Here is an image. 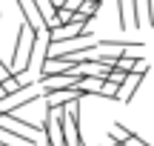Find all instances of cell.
Returning <instances> with one entry per match:
<instances>
[{
    "instance_id": "obj_1",
    "label": "cell",
    "mask_w": 154,
    "mask_h": 146,
    "mask_svg": "<svg viewBox=\"0 0 154 146\" xmlns=\"http://www.w3.org/2000/svg\"><path fill=\"white\" fill-rule=\"evenodd\" d=\"M49 43H69V40H91V32L80 23H66V26H49L46 29Z\"/></svg>"
},
{
    "instance_id": "obj_2",
    "label": "cell",
    "mask_w": 154,
    "mask_h": 146,
    "mask_svg": "<svg viewBox=\"0 0 154 146\" xmlns=\"http://www.w3.org/2000/svg\"><path fill=\"white\" fill-rule=\"evenodd\" d=\"M80 97H86L80 89H43V100H46V112L49 109H60V106H66V103H72V100H80Z\"/></svg>"
},
{
    "instance_id": "obj_3",
    "label": "cell",
    "mask_w": 154,
    "mask_h": 146,
    "mask_svg": "<svg viewBox=\"0 0 154 146\" xmlns=\"http://www.w3.org/2000/svg\"><path fill=\"white\" fill-rule=\"evenodd\" d=\"M0 135H6V138H9V141H14V143L37 146V138H34L32 132L20 129V126H14V123H9V120H6V118H0Z\"/></svg>"
},
{
    "instance_id": "obj_4",
    "label": "cell",
    "mask_w": 154,
    "mask_h": 146,
    "mask_svg": "<svg viewBox=\"0 0 154 146\" xmlns=\"http://www.w3.org/2000/svg\"><path fill=\"white\" fill-rule=\"evenodd\" d=\"M143 78H146L143 72H128L126 83H123L120 92H117V100H120V103H131V97L137 95V89H140V83H143Z\"/></svg>"
},
{
    "instance_id": "obj_5",
    "label": "cell",
    "mask_w": 154,
    "mask_h": 146,
    "mask_svg": "<svg viewBox=\"0 0 154 146\" xmlns=\"http://www.w3.org/2000/svg\"><path fill=\"white\" fill-rule=\"evenodd\" d=\"M100 86H103V75H80V80H77V89L83 95H97Z\"/></svg>"
},
{
    "instance_id": "obj_6",
    "label": "cell",
    "mask_w": 154,
    "mask_h": 146,
    "mask_svg": "<svg viewBox=\"0 0 154 146\" xmlns=\"http://www.w3.org/2000/svg\"><path fill=\"white\" fill-rule=\"evenodd\" d=\"M128 135H134V132H131V129H126L120 120H114V123H111V129H109V141H117V143H123Z\"/></svg>"
},
{
    "instance_id": "obj_7",
    "label": "cell",
    "mask_w": 154,
    "mask_h": 146,
    "mask_svg": "<svg viewBox=\"0 0 154 146\" xmlns=\"http://www.w3.org/2000/svg\"><path fill=\"white\" fill-rule=\"evenodd\" d=\"M77 11H80L83 17H88V20H91V17H97V11H100V3H94V0H83Z\"/></svg>"
},
{
    "instance_id": "obj_8",
    "label": "cell",
    "mask_w": 154,
    "mask_h": 146,
    "mask_svg": "<svg viewBox=\"0 0 154 146\" xmlns=\"http://www.w3.org/2000/svg\"><path fill=\"white\" fill-rule=\"evenodd\" d=\"M103 78H106V80H111L114 86H123V83H126V78H128V75H126V72H120V69H109V72H106Z\"/></svg>"
},
{
    "instance_id": "obj_9",
    "label": "cell",
    "mask_w": 154,
    "mask_h": 146,
    "mask_svg": "<svg viewBox=\"0 0 154 146\" xmlns=\"http://www.w3.org/2000/svg\"><path fill=\"white\" fill-rule=\"evenodd\" d=\"M143 11H146V23L154 26V3L151 0H143Z\"/></svg>"
},
{
    "instance_id": "obj_10",
    "label": "cell",
    "mask_w": 154,
    "mask_h": 146,
    "mask_svg": "<svg viewBox=\"0 0 154 146\" xmlns=\"http://www.w3.org/2000/svg\"><path fill=\"white\" fill-rule=\"evenodd\" d=\"M80 3H83V0H63L60 9H66V11H72V14H74V11L80 9Z\"/></svg>"
},
{
    "instance_id": "obj_11",
    "label": "cell",
    "mask_w": 154,
    "mask_h": 146,
    "mask_svg": "<svg viewBox=\"0 0 154 146\" xmlns=\"http://www.w3.org/2000/svg\"><path fill=\"white\" fill-rule=\"evenodd\" d=\"M123 146H146L143 138H137V135H128L126 141H123Z\"/></svg>"
},
{
    "instance_id": "obj_12",
    "label": "cell",
    "mask_w": 154,
    "mask_h": 146,
    "mask_svg": "<svg viewBox=\"0 0 154 146\" xmlns=\"http://www.w3.org/2000/svg\"><path fill=\"white\" fill-rule=\"evenodd\" d=\"M6 78H11V66H6V63L0 60V83H3Z\"/></svg>"
},
{
    "instance_id": "obj_13",
    "label": "cell",
    "mask_w": 154,
    "mask_h": 146,
    "mask_svg": "<svg viewBox=\"0 0 154 146\" xmlns=\"http://www.w3.org/2000/svg\"><path fill=\"white\" fill-rule=\"evenodd\" d=\"M6 95H9V92H6V86H3V83H0V103H3V100H6Z\"/></svg>"
},
{
    "instance_id": "obj_14",
    "label": "cell",
    "mask_w": 154,
    "mask_h": 146,
    "mask_svg": "<svg viewBox=\"0 0 154 146\" xmlns=\"http://www.w3.org/2000/svg\"><path fill=\"white\" fill-rule=\"evenodd\" d=\"M0 146H17L14 141H3V138H0Z\"/></svg>"
},
{
    "instance_id": "obj_15",
    "label": "cell",
    "mask_w": 154,
    "mask_h": 146,
    "mask_svg": "<svg viewBox=\"0 0 154 146\" xmlns=\"http://www.w3.org/2000/svg\"><path fill=\"white\" fill-rule=\"evenodd\" d=\"M51 6H54V9H60V6H63V0H51Z\"/></svg>"
},
{
    "instance_id": "obj_16",
    "label": "cell",
    "mask_w": 154,
    "mask_h": 146,
    "mask_svg": "<svg viewBox=\"0 0 154 146\" xmlns=\"http://www.w3.org/2000/svg\"><path fill=\"white\" fill-rule=\"evenodd\" d=\"M109 146H123V143H117V141H109Z\"/></svg>"
}]
</instances>
